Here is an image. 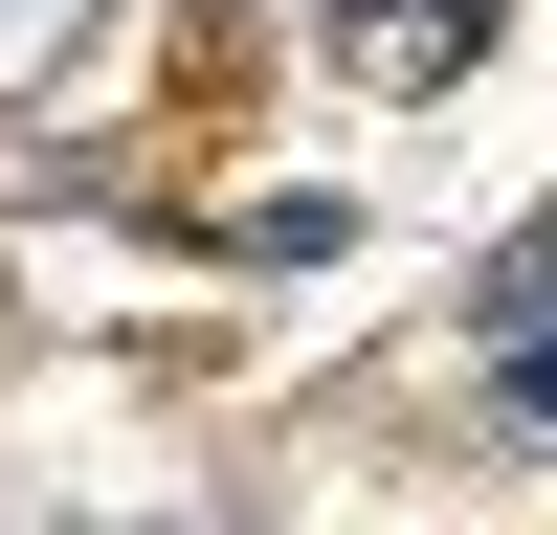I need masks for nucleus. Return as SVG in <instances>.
Segmentation results:
<instances>
[{"instance_id": "nucleus-1", "label": "nucleus", "mask_w": 557, "mask_h": 535, "mask_svg": "<svg viewBox=\"0 0 557 535\" xmlns=\"http://www.w3.org/2000/svg\"><path fill=\"white\" fill-rule=\"evenodd\" d=\"M335 23L380 45V89H446V67L491 45V0H335Z\"/></svg>"}]
</instances>
